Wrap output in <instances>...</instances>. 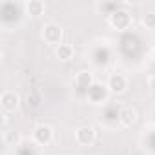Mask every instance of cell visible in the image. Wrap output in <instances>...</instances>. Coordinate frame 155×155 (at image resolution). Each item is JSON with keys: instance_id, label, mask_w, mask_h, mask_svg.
Returning <instances> with one entry per match:
<instances>
[{"instance_id": "4fadbf2b", "label": "cell", "mask_w": 155, "mask_h": 155, "mask_svg": "<svg viewBox=\"0 0 155 155\" xmlns=\"http://www.w3.org/2000/svg\"><path fill=\"white\" fill-rule=\"evenodd\" d=\"M122 6H124V2H120V4H117V2H97V4H95V9L101 11V13L104 11V17L108 18L111 13H115V11H117L119 8H122Z\"/></svg>"}, {"instance_id": "9c48e42d", "label": "cell", "mask_w": 155, "mask_h": 155, "mask_svg": "<svg viewBox=\"0 0 155 155\" xmlns=\"http://www.w3.org/2000/svg\"><path fill=\"white\" fill-rule=\"evenodd\" d=\"M22 4H24V13L29 18H37V17L46 13V4L42 0H26Z\"/></svg>"}, {"instance_id": "8992f818", "label": "cell", "mask_w": 155, "mask_h": 155, "mask_svg": "<svg viewBox=\"0 0 155 155\" xmlns=\"http://www.w3.org/2000/svg\"><path fill=\"white\" fill-rule=\"evenodd\" d=\"M55 139V130L49 126V124H37L31 131V140L38 146V148H44V146H49Z\"/></svg>"}, {"instance_id": "30bf717a", "label": "cell", "mask_w": 155, "mask_h": 155, "mask_svg": "<svg viewBox=\"0 0 155 155\" xmlns=\"http://www.w3.org/2000/svg\"><path fill=\"white\" fill-rule=\"evenodd\" d=\"M137 122V110L131 106H122L120 117H119V126L120 128H131Z\"/></svg>"}, {"instance_id": "277c9868", "label": "cell", "mask_w": 155, "mask_h": 155, "mask_svg": "<svg viewBox=\"0 0 155 155\" xmlns=\"http://www.w3.org/2000/svg\"><path fill=\"white\" fill-rule=\"evenodd\" d=\"M20 108V97L17 91L13 90H6L2 95H0V110H2V117H4V122H8L9 115L17 113Z\"/></svg>"}, {"instance_id": "ba28073f", "label": "cell", "mask_w": 155, "mask_h": 155, "mask_svg": "<svg viewBox=\"0 0 155 155\" xmlns=\"http://www.w3.org/2000/svg\"><path fill=\"white\" fill-rule=\"evenodd\" d=\"M75 142L79 144V146H82V148H90V146H93L95 144V140H97V130H95V126H91V124H84V126H81V128H77L75 130Z\"/></svg>"}, {"instance_id": "7a4b0ae2", "label": "cell", "mask_w": 155, "mask_h": 155, "mask_svg": "<svg viewBox=\"0 0 155 155\" xmlns=\"http://www.w3.org/2000/svg\"><path fill=\"white\" fill-rule=\"evenodd\" d=\"M110 97H111V93H110L106 82L95 81V82L91 84V88L88 90L84 101H86L88 104H91V106H106V104L110 102Z\"/></svg>"}, {"instance_id": "5b68a950", "label": "cell", "mask_w": 155, "mask_h": 155, "mask_svg": "<svg viewBox=\"0 0 155 155\" xmlns=\"http://www.w3.org/2000/svg\"><path fill=\"white\" fill-rule=\"evenodd\" d=\"M106 86H108L111 95H124L128 91V88H130V79L122 71H113V73L108 75Z\"/></svg>"}, {"instance_id": "52a82bcc", "label": "cell", "mask_w": 155, "mask_h": 155, "mask_svg": "<svg viewBox=\"0 0 155 155\" xmlns=\"http://www.w3.org/2000/svg\"><path fill=\"white\" fill-rule=\"evenodd\" d=\"M95 82L93 73L90 71H79L73 79V88H75V97L77 99H86L88 90L91 88V84Z\"/></svg>"}, {"instance_id": "6da1fadb", "label": "cell", "mask_w": 155, "mask_h": 155, "mask_svg": "<svg viewBox=\"0 0 155 155\" xmlns=\"http://www.w3.org/2000/svg\"><path fill=\"white\" fill-rule=\"evenodd\" d=\"M128 6H130V2H124L122 8H119L115 13H111V15L106 18L108 26H110L113 31L122 33V31H128V29L131 28V24H133V17H131V13L126 9Z\"/></svg>"}, {"instance_id": "5bb4252c", "label": "cell", "mask_w": 155, "mask_h": 155, "mask_svg": "<svg viewBox=\"0 0 155 155\" xmlns=\"http://www.w3.org/2000/svg\"><path fill=\"white\" fill-rule=\"evenodd\" d=\"M140 26L148 31H155V11H146L140 15Z\"/></svg>"}, {"instance_id": "8fae6325", "label": "cell", "mask_w": 155, "mask_h": 155, "mask_svg": "<svg viewBox=\"0 0 155 155\" xmlns=\"http://www.w3.org/2000/svg\"><path fill=\"white\" fill-rule=\"evenodd\" d=\"M22 140H24V137H22V133L18 130H4L2 131V142L8 148H15L17 150L22 144Z\"/></svg>"}, {"instance_id": "9a60e30c", "label": "cell", "mask_w": 155, "mask_h": 155, "mask_svg": "<svg viewBox=\"0 0 155 155\" xmlns=\"http://www.w3.org/2000/svg\"><path fill=\"white\" fill-rule=\"evenodd\" d=\"M146 86H148V90L151 93H155V73H150L146 77Z\"/></svg>"}, {"instance_id": "7c38bea8", "label": "cell", "mask_w": 155, "mask_h": 155, "mask_svg": "<svg viewBox=\"0 0 155 155\" xmlns=\"http://www.w3.org/2000/svg\"><path fill=\"white\" fill-rule=\"evenodd\" d=\"M55 57L58 60H62V62H68V60H71L75 57V48L71 44H68V42H62L58 48H55Z\"/></svg>"}, {"instance_id": "3957f363", "label": "cell", "mask_w": 155, "mask_h": 155, "mask_svg": "<svg viewBox=\"0 0 155 155\" xmlns=\"http://www.w3.org/2000/svg\"><path fill=\"white\" fill-rule=\"evenodd\" d=\"M40 38L44 40V44L51 48H58L64 40V28L57 22H48L40 29Z\"/></svg>"}]
</instances>
